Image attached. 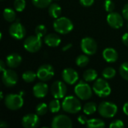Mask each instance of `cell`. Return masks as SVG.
Returning <instances> with one entry per match:
<instances>
[{"instance_id":"603a6c76","label":"cell","mask_w":128,"mask_h":128,"mask_svg":"<svg viewBox=\"0 0 128 128\" xmlns=\"http://www.w3.org/2000/svg\"><path fill=\"white\" fill-rule=\"evenodd\" d=\"M98 77V72L94 69H87L83 73V78L86 82H92Z\"/></svg>"},{"instance_id":"f35d334b","label":"cell","mask_w":128,"mask_h":128,"mask_svg":"<svg viewBox=\"0 0 128 128\" xmlns=\"http://www.w3.org/2000/svg\"><path fill=\"white\" fill-rule=\"evenodd\" d=\"M122 15L124 19L128 20V3L126 4L122 9Z\"/></svg>"},{"instance_id":"e575fe53","label":"cell","mask_w":128,"mask_h":128,"mask_svg":"<svg viewBox=\"0 0 128 128\" xmlns=\"http://www.w3.org/2000/svg\"><path fill=\"white\" fill-rule=\"evenodd\" d=\"M104 8L106 11L111 13L115 9V4L112 0H106L104 2Z\"/></svg>"},{"instance_id":"7402d4cb","label":"cell","mask_w":128,"mask_h":128,"mask_svg":"<svg viewBox=\"0 0 128 128\" xmlns=\"http://www.w3.org/2000/svg\"><path fill=\"white\" fill-rule=\"evenodd\" d=\"M86 126L89 128H104L106 124L104 122L99 118H91L88 119Z\"/></svg>"},{"instance_id":"52a82bcc","label":"cell","mask_w":128,"mask_h":128,"mask_svg":"<svg viewBox=\"0 0 128 128\" xmlns=\"http://www.w3.org/2000/svg\"><path fill=\"white\" fill-rule=\"evenodd\" d=\"M42 46L40 38L35 35H32L26 38L23 43V46L29 52H36L40 50Z\"/></svg>"},{"instance_id":"f1b7e54d","label":"cell","mask_w":128,"mask_h":128,"mask_svg":"<svg viewBox=\"0 0 128 128\" xmlns=\"http://www.w3.org/2000/svg\"><path fill=\"white\" fill-rule=\"evenodd\" d=\"M116 74V71L113 68L109 67V68H106L104 69V70L102 71V76H104V79L106 80H110L112 79Z\"/></svg>"},{"instance_id":"1f68e13d","label":"cell","mask_w":128,"mask_h":128,"mask_svg":"<svg viewBox=\"0 0 128 128\" xmlns=\"http://www.w3.org/2000/svg\"><path fill=\"white\" fill-rule=\"evenodd\" d=\"M119 73L122 77L128 81V62H124L119 68Z\"/></svg>"},{"instance_id":"5b68a950","label":"cell","mask_w":128,"mask_h":128,"mask_svg":"<svg viewBox=\"0 0 128 128\" xmlns=\"http://www.w3.org/2000/svg\"><path fill=\"white\" fill-rule=\"evenodd\" d=\"M22 96L20 94H10L4 98V105L10 110H20L23 105Z\"/></svg>"},{"instance_id":"836d02e7","label":"cell","mask_w":128,"mask_h":128,"mask_svg":"<svg viewBox=\"0 0 128 128\" xmlns=\"http://www.w3.org/2000/svg\"><path fill=\"white\" fill-rule=\"evenodd\" d=\"M14 7L16 11L22 12L26 8V1L25 0H14Z\"/></svg>"},{"instance_id":"e0dca14e","label":"cell","mask_w":128,"mask_h":128,"mask_svg":"<svg viewBox=\"0 0 128 128\" xmlns=\"http://www.w3.org/2000/svg\"><path fill=\"white\" fill-rule=\"evenodd\" d=\"M32 91H33V94L34 97L38 98H43L47 94L49 88H48L47 84L41 81L40 82L36 83L34 86Z\"/></svg>"},{"instance_id":"d4e9b609","label":"cell","mask_w":128,"mask_h":128,"mask_svg":"<svg viewBox=\"0 0 128 128\" xmlns=\"http://www.w3.org/2000/svg\"><path fill=\"white\" fill-rule=\"evenodd\" d=\"M98 110L97 105L94 102H88L84 105L82 107V110L86 115H93Z\"/></svg>"},{"instance_id":"7a4b0ae2","label":"cell","mask_w":128,"mask_h":128,"mask_svg":"<svg viewBox=\"0 0 128 128\" xmlns=\"http://www.w3.org/2000/svg\"><path fill=\"white\" fill-rule=\"evenodd\" d=\"M54 30L62 34H65L70 32L74 28V24L72 21L65 16L57 18L53 22Z\"/></svg>"},{"instance_id":"7c38bea8","label":"cell","mask_w":128,"mask_h":128,"mask_svg":"<svg viewBox=\"0 0 128 128\" xmlns=\"http://www.w3.org/2000/svg\"><path fill=\"white\" fill-rule=\"evenodd\" d=\"M2 80L3 84L8 87L11 88L16 86L18 82V76L16 73L12 69H6L3 71Z\"/></svg>"},{"instance_id":"ab89813d","label":"cell","mask_w":128,"mask_h":128,"mask_svg":"<svg viewBox=\"0 0 128 128\" xmlns=\"http://www.w3.org/2000/svg\"><path fill=\"white\" fill-rule=\"evenodd\" d=\"M122 42L125 46H128V33H125L122 36Z\"/></svg>"},{"instance_id":"4fadbf2b","label":"cell","mask_w":128,"mask_h":128,"mask_svg":"<svg viewBox=\"0 0 128 128\" xmlns=\"http://www.w3.org/2000/svg\"><path fill=\"white\" fill-rule=\"evenodd\" d=\"M52 128H70L73 126L72 120L65 115H58L52 118Z\"/></svg>"},{"instance_id":"4316f807","label":"cell","mask_w":128,"mask_h":128,"mask_svg":"<svg viewBox=\"0 0 128 128\" xmlns=\"http://www.w3.org/2000/svg\"><path fill=\"white\" fill-rule=\"evenodd\" d=\"M22 80L26 82H32L35 80L37 76V73L35 74L32 70H27L24 72L22 75Z\"/></svg>"},{"instance_id":"d590c367","label":"cell","mask_w":128,"mask_h":128,"mask_svg":"<svg viewBox=\"0 0 128 128\" xmlns=\"http://www.w3.org/2000/svg\"><path fill=\"white\" fill-rule=\"evenodd\" d=\"M124 127V122L122 120H115L110 124V128H122Z\"/></svg>"},{"instance_id":"bcb514c9","label":"cell","mask_w":128,"mask_h":128,"mask_svg":"<svg viewBox=\"0 0 128 128\" xmlns=\"http://www.w3.org/2000/svg\"></svg>"},{"instance_id":"d6986e66","label":"cell","mask_w":128,"mask_h":128,"mask_svg":"<svg viewBox=\"0 0 128 128\" xmlns=\"http://www.w3.org/2000/svg\"><path fill=\"white\" fill-rule=\"evenodd\" d=\"M22 62V57L17 53H11L6 58V64L10 68H17Z\"/></svg>"},{"instance_id":"ee69618b","label":"cell","mask_w":128,"mask_h":128,"mask_svg":"<svg viewBox=\"0 0 128 128\" xmlns=\"http://www.w3.org/2000/svg\"><path fill=\"white\" fill-rule=\"evenodd\" d=\"M8 127V124H5L4 122H1V124H0V128H4Z\"/></svg>"},{"instance_id":"6da1fadb","label":"cell","mask_w":128,"mask_h":128,"mask_svg":"<svg viewBox=\"0 0 128 128\" xmlns=\"http://www.w3.org/2000/svg\"><path fill=\"white\" fill-rule=\"evenodd\" d=\"M62 107L63 110L70 114H76L79 112L82 109V105L80 101L74 96L70 95L64 98Z\"/></svg>"},{"instance_id":"ffe728a7","label":"cell","mask_w":128,"mask_h":128,"mask_svg":"<svg viewBox=\"0 0 128 128\" xmlns=\"http://www.w3.org/2000/svg\"><path fill=\"white\" fill-rule=\"evenodd\" d=\"M44 43L50 47H56L61 43L59 36L54 33H50L44 37Z\"/></svg>"},{"instance_id":"83f0119b","label":"cell","mask_w":128,"mask_h":128,"mask_svg":"<svg viewBox=\"0 0 128 128\" xmlns=\"http://www.w3.org/2000/svg\"><path fill=\"white\" fill-rule=\"evenodd\" d=\"M89 62V58L88 56V55L85 54V55H80L76 59V64L78 67L80 68H84L86 65H88Z\"/></svg>"},{"instance_id":"cb8c5ba5","label":"cell","mask_w":128,"mask_h":128,"mask_svg":"<svg viewBox=\"0 0 128 128\" xmlns=\"http://www.w3.org/2000/svg\"><path fill=\"white\" fill-rule=\"evenodd\" d=\"M3 17L6 21L12 22L16 20V13L12 8H6L3 10Z\"/></svg>"},{"instance_id":"8fae6325","label":"cell","mask_w":128,"mask_h":128,"mask_svg":"<svg viewBox=\"0 0 128 128\" xmlns=\"http://www.w3.org/2000/svg\"><path fill=\"white\" fill-rule=\"evenodd\" d=\"M26 28L20 21H16L13 22L9 27L10 35L16 40L22 39L26 35Z\"/></svg>"},{"instance_id":"2e32d148","label":"cell","mask_w":128,"mask_h":128,"mask_svg":"<svg viewBox=\"0 0 128 128\" xmlns=\"http://www.w3.org/2000/svg\"><path fill=\"white\" fill-rule=\"evenodd\" d=\"M62 76L63 80L69 84V85H74L75 84L78 80H79V74L73 68H65L62 74Z\"/></svg>"},{"instance_id":"60d3db41","label":"cell","mask_w":128,"mask_h":128,"mask_svg":"<svg viewBox=\"0 0 128 128\" xmlns=\"http://www.w3.org/2000/svg\"><path fill=\"white\" fill-rule=\"evenodd\" d=\"M123 112H124V114L128 116V102L125 103L123 106Z\"/></svg>"},{"instance_id":"d6a6232c","label":"cell","mask_w":128,"mask_h":128,"mask_svg":"<svg viewBox=\"0 0 128 128\" xmlns=\"http://www.w3.org/2000/svg\"><path fill=\"white\" fill-rule=\"evenodd\" d=\"M35 34L39 37V38H42L44 37L46 34V32H47V29L46 28V26L44 25H38L36 28H35Z\"/></svg>"},{"instance_id":"44dd1931","label":"cell","mask_w":128,"mask_h":128,"mask_svg":"<svg viewBox=\"0 0 128 128\" xmlns=\"http://www.w3.org/2000/svg\"><path fill=\"white\" fill-rule=\"evenodd\" d=\"M49 14L51 17L57 19L62 14V8L60 5H58L56 3H52L48 8Z\"/></svg>"},{"instance_id":"4dcf8cb0","label":"cell","mask_w":128,"mask_h":128,"mask_svg":"<svg viewBox=\"0 0 128 128\" xmlns=\"http://www.w3.org/2000/svg\"><path fill=\"white\" fill-rule=\"evenodd\" d=\"M48 110H49V106H47V104H45V103H40V104H39L36 106V108H35L36 113L38 116H40L45 115L47 112Z\"/></svg>"},{"instance_id":"277c9868","label":"cell","mask_w":128,"mask_h":128,"mask_svg":"<svg viewBox=\"0 0 128 128\" xmlns=\"http://www.w3.org/2000/svg\"><path fill=\"white\" fill-rule=\"evenodd\" d=\"M92 89L93 92L100 98H106L109 96L112 91L108 82L101 78L96 80L93 85Z\"/></svg>"},{"instance_id":"3957f363","label":"cell","mask_w":128,"mask_h":128,"mask_svg":"<svg viewBox=\"0 0 128 128\" xmlns=\"http://www.w3.org/2000/svg\"><path fill=\"white\" fill-rule=\"evenodd\" d=\"M98 110L99 114L104 118H110L116 115L118 112V106L114 103L103 101L99 104Z\"/></svg>"},{"instance_id":"9a60e30c","label":"cell","mask_w":128,"mask_h":128,"mask_svg":"<svg viewBox=\"0 0 128 128\" xmlns=\"http://www.w3.org/2000/svg\"><path fill=\"white\" fill-rule=\"evenodd\" d=\"M40 124V118L38 115L29 113L26 115L22 118V125L25 128H35Z\"/></svg>"},{"instance_id":"74e56055","label":"cell","mask_w":128,"mask_h":128,"mask_svg":"<svg viewBox=\"0 0 128 128\" xmlns=\"http://www.w3.org/2000/svg\"><path fill=\"white\" fill-rule=\"evenodd\" d=\"M88 120V119L86 118V116H80L77 118V121H78L81 124H86Z\"/></svg>"},{"instance_id":"30bf717a","label":"cell","mask_w":128,"mask_h":128,"mask_svg":"<svg viewBox=\"0 0 128 128\" xmlns=\"http://www.w3.org/2000/svg\"><path fill=\"white\" fill-rule=\"evenodd\" d=\"M50 92L54 98L62 99L64 98L66 95L67 86L64 84V82L60 80H56L52 84Z\"/></svg>"},{"instance_id":"9c48e42d","label":"cell","mask_w":128,"mask_h":128,"mask_svg":"<svg viewBox=\"0 0 128 128\" xmlns=\"http://www.w3.org/2000/svg\"><path fill=\"white\" fill-rule=\"evenodd\" d=\"M55 74L54 69L52 65L45 64L39 67L37 71L38 78L43 82H46L50 80Z\"/></svg>"},{"instance_id":"8d00e7d4","label":"cell","mask_w":128,"mask_h":128,"mask_svg":"<svg viewBox=\"0 0 128 128\" xmlns=\"http://www.w3.org/2000/svg\"><path fill=\"white\" fill-rule=\"evenodd\" d=\"M94 0H80V4L84 7H89L93 4Z\"/></svg>"},{"instance_id":"f546056e","label":"cell","mask_w":128,"mask_h":128,"mask_svg":"<svg viewBox=\"0 0 128 128\" xmlns=\"http://www.w3.org/2000/svg\"><path fill=\"white\" fill-rule=\"evenodd\" d=\"M52 0H32V4L38 8H46L51 4Z\"/></svg>"},{"instance_id":"f6af8a7d","label":"cell","mask_w":128,"mask_h":128,"mask_svg":"<svg viewBox=\"0 0 128 128\" xmlns=\"http://www.w3.org/2000/svg\"><path fill=\"white\" fill-rule=\"evenodd\" d=\"M1 99H3V94H2V92H1Z\"/></svg>"},{"instance_id":"ac0fdd59","label":"cell","mask_w":128,"mask_h":128,"mask_svg":"<svg viewBox=\"0 0 128 128\" xmlns=\"http://www.w3.org/2000/svg\"><path fill=\"white\" fill-rule=\"evenodd\" d=\"M103 58L104 59L109 63H114L118 58V54L117 51L111 47L104 49L103 51Z\"/></svg>"},{"instance_id":"7bdbcfd3","label":"cell","mask_w":128,"mask_h":128,"mask_svg":"<svg viewBox=\"0 0 128 128\" xmlns=\"http://www.w3.org/2000/svg\"><path fill=\"white\" fill-rule=\"evenodd\" d=\"M71 47H72V44H66L65 46H63L62 50H63L64 52H65V51L69 50Z\"/></svg>"},{"instance_id":"8992f818","label":"cell","mask_w":128,"mask_h":128,"mask_svg":"<svg viewBox=\"0 0 128 128\" xmlns=\"http://www.w3.org/2000/svg\"><path fill=\"white\" fill-rule=\"evenodd\" d=\"M76 95L81 100H88L92 96V89L90 86L84 81H80L74 88Z\"/></svg>"},{"instance_id":"5bb4252c","label":"cell","mask_w":128,"mask_h":128,"mask_svg":"<svg viewBox=\"0 0 128 128\" xmlns=\"http://www.w3.org/2000/svg\"><path fill=\"white\" fill-rule=\"evenodd\" d=\"M106 21L109 26L113 28H120L124 25V20L122 16L117 12H111L106 17Z\"/></svg>"},{"instance_id":"484cf974","label":"cell","mask_w":128,"mask_h":128,"mask_svg":"<svg viewBox=\"0 0 128 128\" xmlns=\"http://www.w3.org/2000/svg\"><path fill=\"white\" fill-rule=\"evenodd\" d=\"M48 106H49V110L52 113H56V112H59V110L62 107L60 101L57 98L51 100Z\"/></svg>"},{"instance_id":"ba28073f","label":"cell","mask_w":128,"mask_h":128,"mask_svg":"<svg viewBox=\"0 0 128 128\" xmlns=\"http://www.w3.org/2000/svg\"><path fill=\"white\" fill-rule=\"evenodd\" d=\"M80 46L82 51L88 56H92L95 54L98 50L97 42L94 39L90 37L82 38L81 40Z\"/></svg>"},{"instance_id":"b9f144b4","label":"cell","mask_w":128,"mask_h":128,"mask_svg":"<svg viewBox=\"0 0 128 128\" xmlns=\"http://www.w3.org/2000/svg\"><path fill=\"white\" fill-rule=\"evenodd\" d=\"M5 66H6V63H4L3 61H1L0 62V70L2 72H3L4 70H5Z\"/></svg>"}]
</instances>
